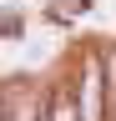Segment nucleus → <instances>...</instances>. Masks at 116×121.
<instances>
[{
	"label": "nucleus",
	"instance_id": "1",
	"mask_svg": "<svg viewBox=\"0 0 116 121\" xmlns=\"http://www.w3.org/2000/svg\"><path fill=\"white\" fill-rule=\"evenodd\" d=\"M46 121H81V106H76V91H56V101H51V111H46Z\"/></svg>",
	"mask_w": 116,
	"mask_h": 121
}]
</instances>
